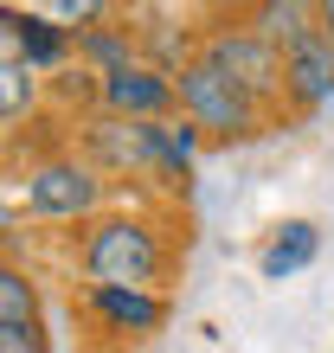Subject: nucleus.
Returning <instances> with one entry per match:
<instances>
[{"mask_svg": "<svg viewBox=\"0 0 334 353\" xmlns=\"http://www.w3.org/2000/svg\"><path fill=\"white\" fill-rule=\"evenodd\" d=\"M322 32L334 39V0H322Z\"/></svg>", "mask_w": 334, "mask_h": 353, "instance_id": "nucleus-16", "label": "nucleus"}, {"mask_svg": "<svg viewBox=\"0 0 334 353\" xmlns=\"http://www.w3.org/2000/svg\"><path fill=\"white\" fill-rule=\"evenodd\" d=\"M32 65L13 52V39H7V26H0V122H19L32 110Z\"/></svg>", "mask_w": 334, "mask_h": 353, "instance_id": "nucleus-13", "label": "nucleus"}, {"mask_svg": "<svg viewBox=\"0 0 334 353\" xmlns=\"http://www.w3.org/2000/svg\"><path fill=\"white\" fill-rule=\"evenodd\" d=\"M174 90H180V122H193L199 135L244 141V135L264 129V103L244 97L232 77H225L219 65H206V58H193V65L174 77Z\"/></svg>", "mask_w": 334, "mask_h": 353, "instance_id": "nucleus-2", "label": "nucleus"}, {"mask_svg": "<svg viewBox=\"0 0 334 353\" xmlns=\"http://www.w3.org/2000/svg\"><path fill=\"white\" fill-rule=\"evenodd\" d=\"M97 199H103V180L77 154H52L26 174V212L32 219H84Z\"/></svg>", "mask_w": 334, "mask_h": 353, "instance_id": "nucleus-4", "label": "nucleus"}, {"mask_svg": "<svg viewBox=\"0 0 334 353\" xmlns=\"http://www.w3.org/2000/svg\"><path fill=\"white\" fill-rule=\"evenodd\" d=\"M283 97L296 103V110L334 103V39L328 32H308L302 46L283 52Z\"/></svg>", "mask_w": 334, "mask_h": 353, "instance_id": "nucleus-7", "label": "nucleus"}, {"mask_svg": "<svg viewBox=\"0 0 334 353\" xmlns=\"http://www.w3.org/2000/svg\"><path fill=\"white\" fill-rule=\"evenodd\" d=\"M77 52H84V65H90L97 84H103V77H116V71H135V65H141L129 26H90V32L77 39Z\"/></svg>", "mask_w": 334, "mask_h": 353, "instance_id": "nucleus-12", "label": "nucleus"}, {"mask_svg": "<svg viewBox=\"0 0 334 353\" xmlns=\"http://www.w3.org/2000/svg\"><path fill=\"white\" fill-rule=\"evenodd\" d=\"M0 327H39V289L19 263H0Z\"/></svg>", "mask_w": 334, "mask_h": 353, "instance_id": "nucleus-14", "label": "nucleus"}, {"mask_svg": "<svg viewBox=\"0 0 334 353\" xmlns=\"http://www.w3.org/2000/svg\"><path fill=\"white\" fill-rule=\"evenodd\" d=\"M97 103H103V116H122V122H167L180 110V90H174V77H161L155 65H135V71L103 77Z\"/></svg>", "mask_w": 334, "mask_h": 353, "instance_id": "nucleus-6", "label": "nucleus"}, {"mask_svg": "<svg viewBox=\"0 0 334 353\" xmlns=\"http://www.w3.org/2000/svg\"><path fill=\"white\" fill-rule=\"evenodd\" d=\"M161 263H167V251H161L155 225H141V219H103L84 238L90 289H148L161 276Z\"/></svg>", "mask_w": 334, "mask_h": 353, "instance_id": "nucleus-1", "label": "nucleus"}, {"mask_svg": "<svg viewBox=\"0 0 334 353\" xmlns=\"http://www.w3.org/2000/svg\"><path fill=\"white\" fill-rule=\"evenodd\" d=\"M90 308L110 327H122V334H155L167 302L155 296V289H90Z\"/></svg>", "mask_w": 334, "mask_h": 353, "instance_id": "nucleus-8", "label": "nucleus"}, {"mask_svg": "<svg viewBox=\"0 0 334 353\" xmlns=\"http://www.w3.org/2000/svg\"><path fill=\"white\" fill-rule=\"evenodd\" d=\"M250 32H257L264 46L289 52V46H302L308 32H322V7H308V0H270V7L250 13Z\"/></svg>", "mask_w": 334, "mask_h": 353, "instance_id": "nucleus-9", "label": "nucleus"}, {"mask_svg": "<svg viewBox=\"0 0 334 353\" xmlns=\"http://www.w3.org/2000/svg\"><path fill=\"white\" fill-rule=\"evenodd\" d=\"M199 58H206V65H219L244 97H257V103H270V97L283 90V52L264 46L250 26H219V32H206Z\"/></svg>", "mask_w": 334, "mask_h": 353, "instance_id": "nucleus-3", "label": "nucleus"}, {"mask_svg": "<svg viewBox=\"0 0 334 353\" xmlns=\"http://www.w3.org/2000/svg\"><path fill=\"white\" fill-rule=\"evenodd\" d=\"M0 26H7L13 52L26 58L32 71H39V65H58V58H65V26H52L46 13H0Z\"/></svg>", "mask_w": 334, "mask_h": 353, "instance_id": "nucleus-10", "label": "nucleus"}, {"mask_svg": "<svg viewBox=\"0 0 334 353\" xmlns=\"http://www.w3.org/2000/svg\"><path fill=\"white\" fill-rule=\"evenodd\" d=\"M84 148H90V168H110V174H161L155 122L90 116V122H84Z\"/></svg>", "mask_w": 334, "mask_h": 353, "instance_id": "nucleus-5", "label": "nucleus"}, {"mask_svg": "<svg viewBox=\"0 0 334 353\" xmlns=\"http://www.w3.org/2000/svg\"><path fill=\"white\" fill-rule=\"evenodd\" d=\"M0 353H52L46 327H0Z\"/></svg>", "mask_w": 334, "mask_h": 353, "instance_id": "nucleus-15", "label": "nucleus"}, {"mask_svg": "<svg viewBox=\"0 0 334 353\" xmlns=\"http://www.w3.org/2000/svg\"><path fill=\"white\" fill-rule=\"evenodd\" d=\"M315 251H322V232H315L308 219H289L283 232L264 244V276H270V283L296 276V270H308V263H315Z\"/></svg>", "mask_w": 334, "mask_h": 353, "instance_id": "nucleus-11", "label": "nucleus"}]
</instances>
